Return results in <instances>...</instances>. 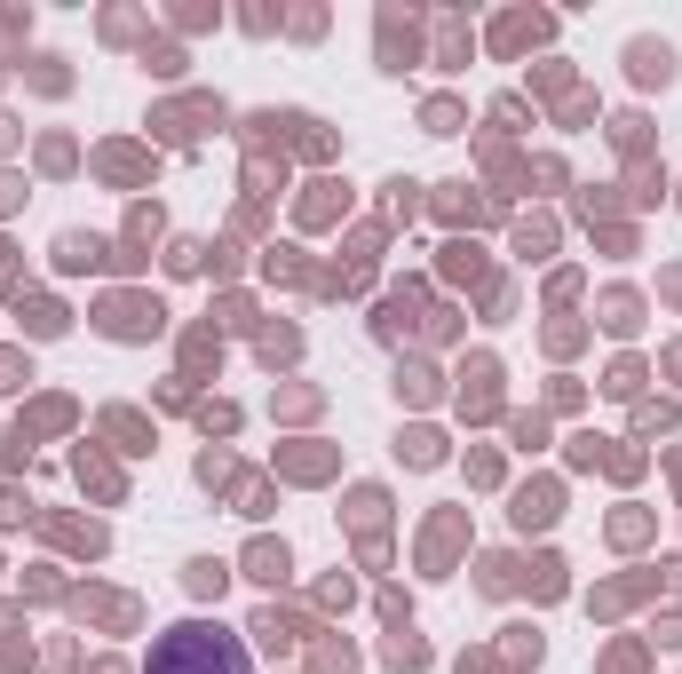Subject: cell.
<instances>
[{
    "mask_svg": "<svg viewBox=\"0 0 682 674\" xmlns=\"http://www.w3.org/2000/svg\"><path fill=\"white\" fill-rule=\"evenodd\" d=\"M143 674H246V643L215 619H183V627H167L151 643Z\"/></svg>",
    "mask_w": 682,
    "mask_h": 674,
    "instance_id": "cell-1",
    "label": "cell"
},
{
    "mask_svg": "<svg viewBox=\"0 0 682 674\" xmlns=\"http://www.w3.org/2000/svg\"><path fill=\"white\" fill-rule=\"evenodd\" d=\"M627 72H635L643 88H651V80L667 88V80H675V48H667V40H635V48H627Z\"/></svg>",
    "mask_w": 682,
    "mask_h": 674,
    "instance_id": "cell-2",
    "label": "cell"
},
{
    "mask_svg": "<svg viewBox=\"0 0 682 674\" xmlns=\"http://www.w3.org/2000/svg\"><path fill=\"white\" fill-rule=\"evenodd\" d=\"M286 571H294L286 540H254V548H246V579H262V587H286Z\"/></svg>",
    "mask_w": 682,
    "mask_h": 674,
    "instance_id": "cell-3",
    "label": "cell"
},
{
    "mask_svg": "<svg viewBox=\"0 0 682 674\" xmlns=\"http://www.w3.org/2000/svg\"><path fill=\"white\" fill-rule=\"evenodd\" d=\"M564 516V500H556V484H532V492H516V524L532 532V524H556Z\"/></svg>",
    "mask_w": 682,
    "mask_h": 674,
    "instance_id": "cell-4",
    "label": "cell"
},
{
    "mask_svg": "<svg viewBox=\"0 0 682 674\" xmlns=\"http://www.w3.org/2000/svg\"><path fill=\"white\" fill-rule=\"evenodd\" d=\"M104 326H112V334H159V310H143V302H112Z\"/></svg>",
    "mask_w": 682,
    "mask_h": 674,
    "instance_id": "cell-5",
    "label": "cell"
},
{
    "mask_svg": "<svg viewBox=\"0 0 682 674\" xmlns=\"http://www.w3.org/2000/svg\"><path fill=\"white\" fill-rule=\"evenodd\" d=\"M56 262H64V270H88V262H104V246L80 238V230H64V238H56Z\"/></svg>",
    "mask_w": 682,
    "mask_h": 674,
    "instance_id": "cell-6",
    "label": "cell"
},
{
    "mask_svg": "<svg viewBox=\"0 0 682 674\" xmlns=\"http://www.w3.org/2000/svg\"><path fill=\"white\" fill-rule=\"evenodd\" d=\"M437 437H429V429H405V437H397V460H413V468H429V460H437Z\"/></svg>",
    "mask_w": 682,
    "mask_h": 674,
    "instance_id": "cell-7",
    "label": "cell"
},
{
    "mask_svg": "<svg viewBox=\"0 0 682 674\" xmlns=\"http://www.w3.org/2000/svg\"><path fill=\"white\" fill-rule=\"evenodd\" d=\"M183 579H191V595H223V579H230V571H223L215 556H199L191 571H183Z\"/></svg>",
    "mask_w": 682,
    "mask_h": 674,
    "instance_id": "cell-8",
    "label": "cell"
},
{
    "mask_svg": "<svg viewBox=\"0 0 682 674\" xmlns=\"http://www.w3.org/2000/svg\"><path fill=\"white\" fill-rule=\"evenodd\" d=\"M389 667H429V643L421 635H389Z\"/></svg>",
    "mask_w": 682,
    "mask_h": 674,
    "instance_id": "cell-9",
    "label": "cell"
},
{
    "mask_svg": "<svg viewBox=\"0 0 682 674\" xmlns=\"http://www.w3.org/2000/svg\"><path fill=\"white\" fill-rule=\"evenodd\" d=\"M603 326H611V334H635V294H611V302H603Z\"/></svg>",
    "mask_w": 682,
    "mask_h": 674,
    "instance_id": "cell-10",
    "label": "cell"
},
{
    "mask_svg": "<svg viewBox=\"0 0 682 674\" xmlns=\"http://www.w3.org/2000/svg\"><path fill=\"white\" fill-rule=\"evenodd\" d=\"M603 389H611V397H635V389H643V365H635V357H627V365H611V381H603Z\"/></svg>",
    "mask_w": 682,
    "mask_h": 674,
    "instance_id": "cell-11",
    "label": "cell"
},
{
    "mask_svg": "<svg viewBox=\"0 0 682 674\" xmlns=\"http://www.w3.org/2000/svg\"><path fill=\"white\" fill-rule=\"evenodd\" d=\"M421 119H429V135H453V127H460V112H453V104H429Z\"/></svg>",
    "mask_w": 682,
    "mask_h": 674,
    "instance_id": "cell-12",
    "label": "cell"
}]
</instances>
